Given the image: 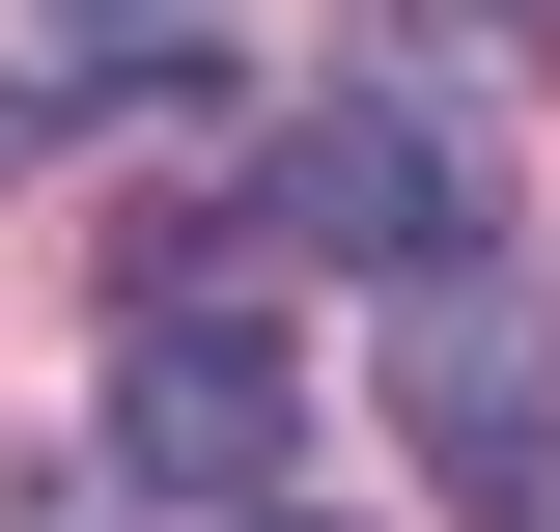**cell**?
<instances>
[{
  "label": "cell",
  "mask_w": 560,
  "mask_h": 532,
  "mask_svg": "<svg viewBox=\"0 0 560 532\" xmlns=\"http://www.w3.org/2000/svg\"><path fill=\"white\" fill-rule=\"evenodd\" d=\"M477 113H420V84H308V113H280V224H308V253L337 280H477Z\"/></svg>",
  "instance_id": "obj_1"
},
{
  "label": "cell",
  "mask_w": 560,
  "mask_h": 532,
  "mask_svg": "<svg viewBox=\"0 0 560 532\" xmlns=\"http://www.w3.org/2000/svg\"><path fill=\"white\" fill-rule=\"evenodd\" d=\"M57 28H197V0H57Z\"/></svg>",
  "instance_id": "obj_4"
},
{
  "label": "cell",
  "mask_w": 560,
  "mask_h": 532,
  "mask_svg": "<svg viewBox=\"0 0 560 532\" xmlns=\"http://www.w3.org/2000/svg\"><path fill=\"white\" fill-rule=\"evenodd\" d=\"M393 420L448 449L477 532H560V336H533V280H393Z\"/></svg>",
  "instance_id": "obj_2"
},
{
  "label": "cell",
  "mask_w": 560,
  "mask_h": 532,
  "mask_svg": "<svg viewBox=\"0 0 560 532\" xmlns=\"http://www.w3.org/2000/svg\"><path fill=\"white\" fill-rule=\"evenodd\" d=\"M280 420H308L280 309L168 280V309H140V365H113V476H168V505H280Z\"/></svg>",
  "instance_id": "obj_3"
},
{
  "label": "cell",
  "mask_w": 560,
  "mask_h": 532,
  "mask_svg": "<svg viewBox=\"0 0 560 532\" xmlns=\"http://www.w3.org/2000/svg\"><path fill=\"white\" fill-rule=\"evenodd\" d=\"M253 532H337V505H253Z\"/></svg>",
  "instance_id": "obj_5"
}]
</instances>
